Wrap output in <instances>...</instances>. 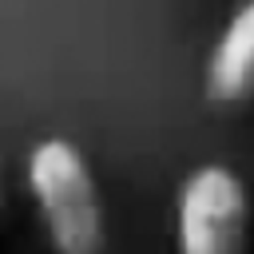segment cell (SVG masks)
I'll return each mask as SVG.
<instances>
[{
  "mask_svg": "<svg viewBox=\"0 0 254 254\" xmlns=\"http://www.w3.org/2000/svg\"><path fill=\"white\" fill-rule=\"evenodd\" d=\"M24 183L52 254H103L107 210L87 155L71 139H40L28 151Z\"/></svg>",
  "mask_w": 254,
  "mask_h": 254,
  "instance_id": "obj_1",
  "label": "cell"
},
{
  "mask_svg": "<svg viewBox=\"0 0 254 254\" xmlns=\"http://www.w3.org/2000/svg\"><path fill=\"white\" fill-rule=\"evenodd\" d=\"M250 187L226 163L194 167L175 194V254H246Z\"/></svg>",
  "mask_w": 254,
  "mask_h": 254,
  "instance_id": "obj_2",
  "label": "cell"
},
{
  "mask_svg": "<svg viewBox=\"0 0 254 254\" xmlns=\"http://www.w3.org/2000/svg\"><path fill=\"white\" fill-rule=\"evenodd\" d=\"M202 87L210 103L242 107L254 103V0H242L210 44Z\"/></svg>",
  "mask_w": 254,
  "mask_h": 254,
  "instance_id": "obj_3",
  "label": "cell"
}]
</instances>
